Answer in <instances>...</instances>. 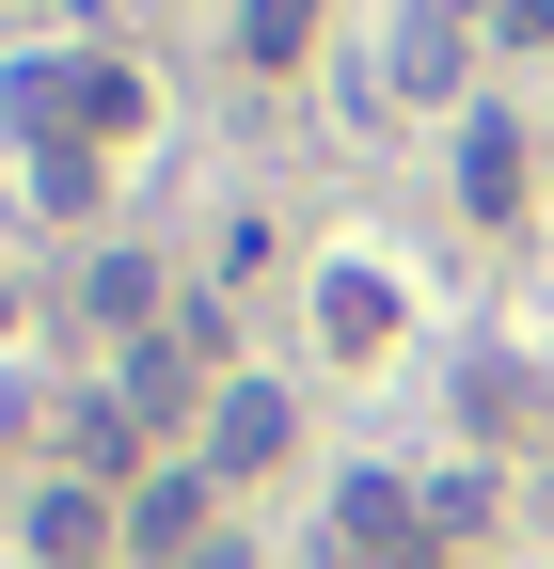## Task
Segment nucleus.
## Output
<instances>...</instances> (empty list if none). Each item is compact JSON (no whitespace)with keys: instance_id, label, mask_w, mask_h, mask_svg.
<instances>
[{"instance_id":"nucleus-1","label":"nucleus","mask_w":554,"mask_h":569,"mask_svg":"<svg viewBox=\"0 0 554 569\" xmlns=\"http://www.w3.org/2000/svg\"><path fill=\"white\" fill-rule=\"evenodd\" d=\"M349 569H444V522H428V490H396V475H349Z\"/></svg>"},{"instance_id":"nucleus-2","label":"nucleus","mask_w":554,"mask_h":569,"mask_svg":"<svg viewBox=\"0 0 554 569\" xmlns=\"http://www.w3.org/2000/svg\"><path fill=\"white\" fill-rule=\"evenodd\" d=\"M127 553H144V569L222 553V538H206V475H144V507H127Z\"/></svg>"},{"instance_id":"nucleus-3","label":"nucleus","mask_w":554,"mask_h":569,"mask_svg":"<svg viewBox=\"0 0 554 569\" xmlns=\"http://www.w3.org/2000/svg\"><path fill=\"white\" fill-rule=\"evenodd\" d=\"M206 459H222V475H269V459H286V396H269V380H222V427H206Z\"/></svg>"},{"instance_id":"nucleus-4","label":"nucleus","mask_w":554,"mask_h":569,"mask_svg":"<svg viewBox=\"0 0 554 569\" xmlns=\"http://www.w3.org/2000/svg\"><path fill=\"white\" fill-rule=\"evenodd\" d=\"M380 80H396V96H459V0H412V32H396Z\"/></svg>"},{"instance_id":"nucleus-5","label":"nucleus","mask_w":554,"mask_h":569,"mask_svg":"<svg viewBox=\"0 0 554 569\" xmlns=\"http://www.w3.org/2000/svg\"><path fill=\"white\" fill-rule=\"evenodd\" d=\"M317 332H333V348H380V332H396V284L333 269V284H317Z\"/></svg>"},{"instance_id":"nucleus-6","label":"nucleus","mask_w":554,"mask_h":569,"mask_svg":"<svg viewBox=\"0 0 554 569\" xmlns=\"http://www.w3.org/2000/svg\"><path fill=\"white\" fill-rule=\"evenodd\" d=\"M80 301H96L111 332H144V317H159V284H144V253H96V284H80Z\"/></svg>"},{"instance_id":"nucleus-7","label":"nucleus","mask_w":554,"mask_h":569,"mask_svg":"<svg viewBox=\"0 0 554 569\" xmlns=\"http://www.w3.org/2000/svg\"><path fill=\"white\" fill-rule=\"evenodd\" d=\"M475 206H523V127H475V159H459Z\"/></svg>"},{"instance_id":"nucleus-8","label":"nucleus","mask_w":554,"mask_h":569,"mask_svg":"<svg viewBox=\"0 0 554 569\" xmlns=\"http://www.w3.org/2000/svg\"><path fill=\"white\" fill-rule=\"evenodd\" d=\"M301 32H317V0H254V17H238L254 63H301Z\"/></svg>"},{"instance_id":"nucleus-9","label":"nucleus","mask_w":554,"mask_h":569,"mask_svg":"<svg viewBox=\"0 0 554 569\" xmlns=\"http://www.w3.org/2000/svg\"><path fill=\"white\" fill-rule=\"evenodd\" d=\"M492 32L507 48H554V0H492Z\"/></svg>"},{"instance_id":"nucleus-10","label":"nucleus","mask_w":554,"mask_h":569,"mask_svg":"<svg viewBox=\"0 0 554 569\" xmlns=\"http://www.w3.org/2000/svg\"><path fill=\"white\" fill-rule=\"evenodd\" d=\"M190 569H254V553H190Z\"/></svg>"}]
</instances>
